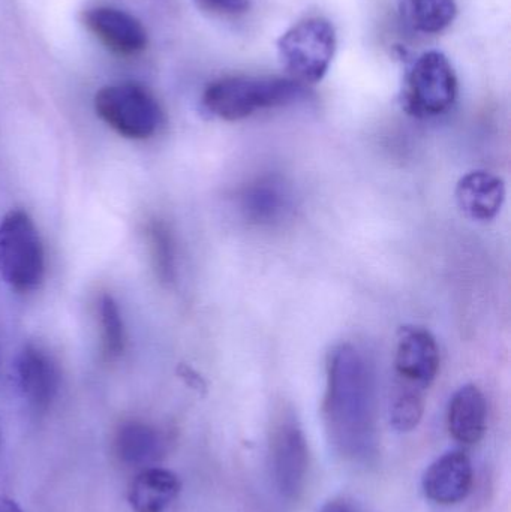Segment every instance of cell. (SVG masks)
I'll use <instances>...</instances> for the list:
<instances>
[{"label": "cell", "instance_id": "obj_16", "mask_svg": "<svg viewBox=\"0 0 511 512\" xmlns=\"http://www.w3.org/2000/svg\"><path fill=\"white\" fill-rule=\"evenodd\" d=\"M506 200V185L489 171H471L456 186V201L462 212L474 221H491Z\"/></svg>", "mask_w": 511, "mask_h": 512}, {"label": "cell", "instance_id": "obj_18", "mask_svg": "<svg viewBox=\"0 0 511 512\" xmlns=\"http://www.w3.org/2000/svg\"><path fill=\"white\" fill-rule=\"evenodd\" d=\"M147 242L153 270L162 285L170 286L176 282V242L168 225L159 219H153L147 225Z\"/></svg>", "mask_w": 511, "mask_h": 512}, {"label": "cell", "instance_id": "obj_14", "mask_svg": "<svg viewBox=\"0 0 511 512\" xmlns=\"http://www.w3.org/2000/svg\"><path fill=\"white\" fill-rule=\"evenodd\" d=\"M182 492L176 472L161 466L137 471L126 493L132 512H167Z\"/></svg>", "mask_w": 511, "mask_h": 512}, {"label": "cell", "instance_id": "obj_15", "mask_svg": "<svg viewBox=\"0 0 511 512\" xmlns=\"http://www.w3.org/2000/svg\"><path fill=\"white\" fill-rule=\"evenodd\" d=\"M447 427L450 436L462 445H476L485 438L488 427V403L477 385L459 388L449 403Z\"/></svg>", "mask_w": 511, "mask_h": 512}, {"label": "cell", "instance_id": "obj_13", "mask_svg": "<svg viewBox=\"0 0 511 512\" xmlns=\"http://www.w3.org/2000/svg\"><path fill=\"white\" fill-rule=\"evenodd\" d=\"M111 445L117 462L134 471L158 465L167 453L164 433L141 420L120 423Z\"/></svg>", "mask_w": 511, "mask_h": 512}, {"label": "cell", "instance_id": "obj_10", "mask_svg": "<svg viewBox=\"0 0 511 512\" xmlns=\"http://www.w3.org/2000/svg\"><path fill=\"white\" fill-rule=\"evenodd\" d=\"M437 340L425 328L404 327L399 331L395 369L405 387L425 390L440 370Z\"/></svg>", "mask_w": 511, "mask_h": 512}, {"label": "cell", "instance_id": "obj_11", "mask_svg": "<svg viewBox=\"0 0 511 512\" xmlns=\"http://www.w3.org/2000/svg\"><path fill=\"white\" fill-rule=\"evenodd\" d=\"M17 381L21 394L36 411H47L60 390L59 364L42 346L29 343L17 358Z\"/></svg>", "mask_w": 511, "mask_h": 512}, {"label": "cell", "instance_id": "obj_2", "mask_svg": "<svg viewBox=\"0 0 511 512\" xmlns=\"http://www.w3.org/2000/svg\"><path fill=\"white\" fill-rule=\"evenodd\" d=\"M306 95V87L293 78L236 75L209 84L204 90L203 105L213 116L237 122L254 116L258 111L302 101Z\"/></svg>", "mask_w": 511, "mask_h": 512}, {"label": "cell", "instance_id": "obj_24", "mask_svg": "<svg viewBox=\"0 0 511 512\" xmlns=\"http://www.w3.org/2000/svg\"><path fill=\"white\" fill-rule=\"evenodd\" d=\"M0 448H2V433H0Z\"/></svg>", "mask_w": 511, "mask_h": 512}, {"label": "cell", "instance_id": "obj_23", "mask_svg": "<svg viewBox=\"0 0 511 512\" xmlns=\"http://www.w3.org/2000/svg\"><path fill=\"white\" fill-rule=\"evenodd\" d=\"M0 512H24L17 501L9 496L0 495Z\"/></svg>", "mask_w": 511, "mask_h": 512}, {"label": "cell", "instance_id": "obj_9", "mask_svg": "<svg viewBox=\"0 0 511 512\" xmlns=\"http://www.w3.org/2000/svg\"><path fill=\"white\" fill-rule=\"evenodd\" d=\"M90 33L111 53L122 57L137 56L146 50L147 30L134 15L113 6H95L83 14Z\"/></svg>", "mask_w": 511, "mask_h": 512}, {"label": "cell", "instance_id": "obj_7", "mask_svg": "<svg viewBox=\"0 0 511 512\" xmlns=\"http://www.w3.org/2000/svg\"><path fill=\"white\" fill-rule=\"evenodd\" d=\"M273 480L282 498L299 501L309 475V447L299 421L284 411L273 424L270 436Z\"/></svg>", "mask_w": 511, "mask_h": 512}, {"label": "cell", "instance_id": "obj_17", "mask_svg": "<svg viewBox=\"0 0 511 512\" xmlns=\"http://www.w3.org/2000/svg\"><path fill=\"white\" fill-rule=\"evenodd\" d=\"M398 3L408 26L428 35L443 32L458 15L455 0H398Z\"/></svg>", "mask_w": 511, "mask_h": 512}, {"label": "cell", "instance_id": "obj_20", "mask_svg": "<svg viewBox=\"0 0 511 512\" xmlns=\"http://www.w3.org/2000/svg\"><path fill=\"white\" fill-rule=\"evenodd\" d=\"M423 414H425V400L420 390L405 387L393 403L390 420L396 432L410 433L419 427Z\"/></svg>", "mask_w": 511, "mask_h": 512}, {"label": "cell", "instance_id": "obj_5", "mask_svg": "<svg viewBox=\"0 0 511 512\" xmlns=\"http://www.w3.org/2000/svg\"><path fill=\"white\" fill-rule=\"evenodd\" d=\"M335 27L326 18L312 17L294 24L278 39V56L290 78L314 84L329 71L336 51Z\"/></svg>", "mask_w": 511, "mask_h": 512}, {"label": "cell", "instance_id": "obj_22", "mask_svg": "<svg viewBox=\"0 0 511 512\" xmlns=\"http://www.w3.org/2000/svg\"><path fill=\"white\" fill-rule=\"evenodd\" d=\"M320 512H360L357 510L356 505L351 504L350 501L345 499H333V501L327 502Z\"/></svg>", "mask_w": 511, "mask_h": 512}, {"label": "cell", "instance_id": "obj_6", "mask_svg": "<svg viewBox=\"0 0 511 512\" xmlns=\"http://www.w3.org/2000/svg\"><path fill=\"white\" fill-rule=\"evenodd\" d=\"M458 80L449 59L440 51L423 53L405 74L402 105L417 117L446 113L455 104Z\"/></svg>", "mask_w": 511, "mask_h": 512}, {"label": "cell", "instance_id": "obj_8", "mask_svg": "<svg viewBox=\"0 0 511 512\" xmlns=\"http://www.w3.org/2000/svg\"><path fill=\"white\" fill-rule=\"evenodd\" d=\"M239 209L248 224L276 227L293 215V189L279 174L258 177L240 192Z\"/></svg>", "mask_w": 511, "mask_h": 512}, {"label": "cell", "instance_id": "obj_4", "mask_svg": "<svg viewBox=\"0 0 511 512\" xmlns=\"http://www.w3.org/2000/svg\"><path fill=\"white\" fill-rule=\"evenodd\" d=\"M93 104L99 119L129 140H149L164 120L155 95L134 81L102 87L96 92Z\"/></svg>", "mask_w": 511, "mask_h": 512}, {"label": "cell", "instance_id": "obj_3", "mask_svg": "<svg viewBox=\"0 0 511 512\" xmlns=\"http://www.w3.org/2000/svg\"><path fill=\"white\" fill-rule=\"evenodd\" d=\"M44 243L24 210H11L0 222V277L18 294L36 291L44 282Z\"/></svg>", "mask_w": 511, "mask_h": 512}, {"label": "cell", "instance_id": "obj_21", "mask_svg": "<svg viewBox=\"0 0 511 512\" xmlns=\"http://www.w3.org/2000/svg\"><path fill=\"white\" fill-rule=\"evenodd\" d=\"M206 11L219 15H239L248 11L251 0H197Z\"/></svg>", "mask_w": 511, "mask_h": 512}, {"label": "cell", "instance_id": "obj_1", "mask_svg": "<svg viewBox=\"0 0 511 512\" xmlns=\"http://www.w3.org/2000/svg\"><path fill=\"white\" fill-rule=\"evenodd\" d=\"M323 417L330 444L353 463L369 465L378 454V397L374 367L362 351L342 343L327 360Z\"/></svg>", "mask_w": 511, "mask_h": 512}, {"label": "cell", "instance_id": "obj_19", "mask_svg": "<svg viewBox=\"0 0 511 512\" xmlns=\"http://www.w3.org/2000/svg\"><path fill=\"white\" fill-rule=\"evenodd\" d=\"M101 349L105 360L116 361L126 349V330L122 312L113 295L104 294L98 300Z\"/></svg>", "mask_w": 511, "mask_h": 512}, {"label": "cell", "instance_id": "obj_12", "mask_svg": "<svg viewBox=\"0 0 511 512\" xmlns=\"http://www.w3.org/2000/svg\"><path fill=\"white\" fill-rule=\"evenodd\" d=\"M473 484V463L462 451H450L438 457L426 469L422 480L426 498L443 507L465 501L473 490Z\"/></svg>", "mask_w": 511, "mask_h": 512}]
</instances>
